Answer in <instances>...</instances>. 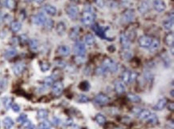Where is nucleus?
Returning <instances> with one entry per match:
<instances>
[{
    "label": "nucleus",
    "mask_w": 174,
    "mask_h": 129,
    "mask_svg": "<svg viewBox=\"0 0 174 129\" xmlns=\"http://www.w3.org/2000/svg\"><path fill=\"white\" fill-rule=\"evenodd\" d=\"M173 15L172 14L171 18L169 17L167 20H164V22H163V27L165 30L169 31V30L173 28Z\"/></svg>",
    "instance_id": "6ab92c4d"
},
{
    "label": "nucleus",
    "mask_w": 174,
    "mask_h": 129,
    "mask_svg": "<svg viewBox=\"0 0 174 129\" xmlns=\"http://www.w3.org/2000/svg\"><path fill=\"white\" fill-rule=\"evenodd\" d=\"M54 84V79L52 77H47L44 79V86L46 87H49L52 86Z\"/></svg>",
    "instance_id": "c03bdc74"
},
{
    "label": "nucleus",
    "mask_w": 174,
    "mask_h": 129,
    "mask_svg": "<svg viewBox=\"0 0 174 129\" xmlns=\"http://www.w3.org/2000/svg\"><path fill=\"white\" fill-rule=\"evenodd\" d=\"M115 90L117 94H122L125 91V86L121 81H116L115 83Z\"/></svg>",
    "instance_id": "412c9836"
},
{
    "label": "nucleus",
    "mask_w": 174,
    "mask_h": 129,
    "mask_svg": "<svg viewBox=\"0 0 174 129\" xmlns=\"http://www.w3.org/2000/svg\"><path fill=\"white\" fill-rule=\"evenodd\" d=\"M23 126V128L26 129H35V125L33 124L31 122L30 120H27V119L26 121H24V122L22 123Z\"/></svg>",
    "instance_id": "37998d69"
},
{
    "label": "nucleus",
    "mask_w": 174,
    "mask_h": 129,
    "mask_svg": "<svg viewBox=\"0 0 174 129\" xmlns=\"http://www.w3.org/2000/svg\"><path fill=\"white\" fill-rule=\"evenodd\" d=\"M57 52H58L59 55H61V56H68V55H70L71 50H70V47L68 46L61 45L59 46L57 49Z\"/></svg>",
    "instance_id": "2eb2a0df"
},
{
    "label": "nucleus",
    "mask_w": 174,
    "mask_h": 129,
    "mask_svg": "<svg viewBox=\"0 0 174 129\" xmlns=\"http://www.w3.org/2000/svg\"><path fill=\"white\" fill-rule=\"evenodd\" d=\"M95 3H96V5L98 7H104V4H105L103 0H95Z\"/></svg>",
    "instance_id": "4d7b16f0"
},
{
    "label": "nucleus",
    "mask_w": 174,
    "mask_h": 129,
    "mask_svg": "<svg viewBox=\"0 0 174 129\" xmlns=\"http://www.w3.org/2000/svg\"><path fill=\"white\" fill-rule=\"evenodd\" d=\"M128 99H129L131 102H133V103H139V102H140V97L137 96V95H136L134 93H129L128 94Z\"/></svg>",
    "instance_id": "2f4dec72"
},
{
    "label": "nucleus",
    "mask_w": 174,
    "mask_h": 129,
    "mask_svg": "<svg viewBox=\"0 0 174 129\" xmlns=\"http://www.w3.org/2000/svg\"><path fill=\"white\" fill-rule=\"evenodd\" d=\"M168 108L169 110H171V111H173L174 108V105H173V103H171L170 104H168Z\"/></svg>",
    "instance_id": "052dcab7"
},
{
    "label": "nucleus",
    "mask_w": 174,
    "mask_h": 129,
    "mask_svg": "<svg viewBox=\"0 0 174 129\" xmlns=\"http://www.w3.org/2000/svg\"><path fill=\"white\" fill-rule=\"evenodd\" d=\"M2 103H3L4 107L7 110H8L12 105V99L9 96H4L2 99Z\"/></svg>",
    "instance_id": "a878e982"
},
{
    "label": "nucleus",
    "mask_w": 174,
    "mask_h": 129,
    "mask_svg": "<svg viewBox=\"0 0 174 129\" xmlns=\"http://www.w3.org/2000/svg\"><path fill=\"white\" fill-rule=\"evenodd\" d=\"M151 112L148 110H141V112L139 113L137 116H138L139 119H142V120H146L148 118V116L151 115Z\"/></svg>",
    "instance_id": "c85d7f7f"
},
{
    "label": "nucleus",
    "mask_w": 174,
    "mask_h": 129,
    "mask_svg": "<svg viewBox=\"0 0 174 129\" xmlns=\"http://www.w3.org/2000/svg\"><path fill=\"white\" fill-rule=\"evenodd\" d=\"M39 129H51V123L48 121H43L39 124Z\"/></svg>",
    "instance_id": "a18cd8bd"
},
{
    "label": "nucleus",
    "mask_w": 174,
    "mask_h": 129,
    "mask_svg": "<svg viewBox=\"0 0 174 129\" xmlns=\"http://www.w3.org/2000/svg\"><path fill=\"white\" fill-rule=\"evenodd\" d=\"M119 41H120V44L122 46L123 49L125 50H129L131 46V42H130V39L129 37L125 33H122L120 36H119Z\"/></svg>",
    "instance_id": "9d476101"
},
{
    "label": "nucleus",
    "mask_w": 174,
    "mask_h": 129,
    "mask_svg": "<svg viewBox=\"0 0 174 129\" xmlns=\"http://www.w3.org/2000/svg\"><path fill=\"white\" fill-rule=\"evenodd\" d=\"M167 106V100L165 98L161 99L157 101V103L153 106V110L155 111H161Z\"/></svg>",
    "instance_id": "4468645a"
},
{
    "label": "nucleus",
    "mask_w": 174,
    "mask_h": 129,
    "mask_svg": "<svg viewBox=\"0 0 174 129\" xmlns=\"http://www.w3.org/2000/svg\"><path fill=\"white\" fill-rule=\"evenodd\" d=\"M160 45H161V43H160V40L158 39H152V43L150 47H148L149 51L152 52H156L159 47H160Z\"/></svg>",
    "instance_id": "b1692460"
},
{
    "label": "nucleus",
    "mask_w": 174,
    "mask_h": 129,
    "mask_svg": "<svg viewBox=\"0 0 174 129\" xmlns=\"http://www.w3.org/2000/svg\"><path fill=\"white\" fill-rule=\"evenodd\" d=\"M92 30H93L95 33L96 34L97 36H100V38H102V39H106L108 40H113V39H108L106 36H105V31H104V29H103V27H101L100 26H99L98 24H94L92 25Z\"/></svg>",
    "instance_id": "ddd939ff"
},
{
    "label": "nucleus",
    "mask_w": 174,
    "mask_h": 129,
    "mask_svg": "<svg viewBox=\"0 0 174 129\" xmlns=\"http://www.w3.org/2000/svg\"><path fill=\"white\" fill-rule=\"evenodd\" d=\"M79 87L82 91H88V90L90 89V84H89V83L87 81H84V82H82L80 84Z\"/></svg>",
    "instance_id": "ea45409f"
},
{
    "label": "nucleus",
    "mask_w": 174,
    "mask_h": 129,
    "mask_svg": "<svg viewBox=\"0 0 174 129\" xmlns=\"http://www.w3.org/2000/svg\"><path fill=\"white\" fill-rule=\"evenodd\" d=\"M71 1H75V0H71Z\"/></svg>",
    "instance_id": "338daca9"
},
{
    "label": "nucleus",
    "mask_w": 174,
    "mask_h": 129,
    "mask_svg": "<svg viewBox=\"0 0 174 129\" xmlns=\"http://www.w3.org/2000/svg\"><path fill=\"white\" fill-rule=\"evenodd\" d=\"M109 97L103 93L97 94L94 98V102L98 105H105L109 102Z\"/></svg>",
    "instance_id": "39448f33"
},
{
    "label": "nucleus",
    "mask_w": 174,
    "mask_h": 129,
    "mask_svg": "<svg viewBox=\"0 0 174 129\" xmlns=\"http://www.w3.org/2000/svg\"><path fill=\"white\" fill-rule=\"evenodd\" d=\"M102 67L106 69V71H109L112 73H115L118 70V65L116 62L111 58H105L103 60Z\"/></svg>",
    "instance_id": "f03ea898"
},
{
    "label": "nucleus",
    "mask_w": 174,
    "mask_h": 129,
    "mask_svg": "<svg viewBox=\"0 0 174 129\" xmlns=\"http://www.w3.org/2000/svg\"><path fill=\"white\" fill-rule=\"evenodd\" d=\"M149 9H150V7L147 1H143L138 6V11L142 15L147 13Z\"/></svg>",
    "instance_id": "f3484780"
},
{
    "label": "nucleus",
    "mask_w": 174,
    "mask_h": 129,
    "mask_svg": "<svg viewBox=\"0 0 174 129\" xmlns=\"http://www.w3.org/2000/svg\"><path fill=\"white\" fill-rule=\"evenodd\" d=\"M21 28H22V24L18 21H14L10 24V30L15 33L19 32Z\"/></svg>",
    "instance_id": "bb28decb"
},
{
    "label": "nucleus",
    "mask_w": 174,
    "mask_h": 129,
    "mask_svg": "<svg viewBox=\"0 0 174 129\" xmlns=\"http://www.w3.org/2000/svg\"><path fill=\"white\" fill-rule=\"evenodd\" d=\"M52 123H53L54 125L57 126L60 123V120H59V119H58L57 117H54V118L52 119Z\"/></svg>",
    "instance_id": "13d9d810"
},
{
    "label": "nucleus",
    "mask_w": 174,
    "mask_h": 129,
    "mask_svg": "<svg viewBox=\"0 0 174 129\" xmlns=\"http://www.w3.org/2000/svg\"><path fill=\"white\" fill-rule=\"evenodd\" d=\"M95 119H96V121L98 124H100V125H103L105 123H106V117L103 116V114H97L96 117H95Z\"/></svg>",
    "instance_id": "7c9ffc66"
},
{
    "label": "nucleus",
    "mask_w": 174,
    "mask_h": 129,
    "mask_svg": "<svg viewBox=\"0 0 174 129\" xmlns=\"http://www.w3.org/2000/svg\"><path fill=\"white\" fill-rule=\"evenodd\" d=\"M30 48L34 52H36L39 49V41L36 39H31L29 40Z\"/></svg>",
    "instance_id": "c756f323"
},
{
    "label": "nucleus",
    "mask_w": 174,
    "mask_h": 129,
    "mask_svg": "<svg viewBox=\"0 0 174 129\" xmlns=\"http://www.w3.org/2000/svg\"><path fill=\"white\" fill-rule=\"evenodd\" d=\"M120 56H121V58H122L123 59H124V60H129V59H132V54L129 52V50L124 49V51L121 52V53H120Z\"/></svg>",
    "instance_id": "473e14b6"
},
{
    "label": "nucleus",
    "mask_w": 174,
    "mask_h": 129,
    "mask_svg": "<svg viewBox=\"0 0 174 129\" xmlns=\"http://www.w3.org/2000/svg\"><path fill=\"white\" fill-rule=\"evenodd\" d=\"M85 57H84V55H77L75 59V61L76 63L78 64H81V63H84V62H85Z\"/></svg>",
    "instance_id": "49530a36"
},
{
    "label": "nucleus",
    "mask_w": 174,
    "mask_h": 129,
    "mask_svg": "<svg viewBox=\"0 0 174 129\" xmlns=\"http://www.w3.org/2000/svg\"><path fill=\"white\" fill-rule=\"evenodd\" d=\"M17 54L16 49L13 48V47H10V48L7 49L5 52H4V56L5 58L7 59H10L13 58L14 56H15Z\"/></svg>",
    "instance_id": "393cba45"
},
{
    "label": "nucleus",
    "mask_w": 174,
    "mask_h": 129,
    "mask_svg": "<svg viewBox=\"0 0 174 129\" xmlns=\"http://www.w3.org/2000/svg\"><path fill=\"white\" fill-rule=\"evenodd\" d=\"M55 30H56V32H57V34H58L59 36H63V35H64L65 31H66V25H65V23H63V22L58 23H57V25H56Z\"/></svg>",
    "instance_id": "5701e85b"
},
{
    "label": "nucleus",
    "mask_w": 174,
    "mask_h": 129,
    "mask_svg": "<svg viewBox=\"0 0 174 129\" xmlns=\"http://www.w3.org/2000/svg\"><path fill=\"white\" fill-rule=\"evenodd\" d=\"M122 20L124 23H131L135 19V11L133 9H127L122 14Z\"/></svg>",
    "instance_id": "7ed1b4c3"
},
{
    "label": "nucleus",
    "mask_w": 174,
    "mask_h": 129,
    "mask_svg": "<svg viewBox=\"0 0 174 129\" xmlns=\"http://www.w3.org/2000/svg\"><path fill=\"white\" fill-rule=\"evenodd\" d=\"M141 108H140V107H134L133 108V110H132V112L134 113V114H136V116L138 115L139 113L141 112Z\"/></svg>",
    "instance_id": "bf43d9fd"
},
{
    "label": "nucleus",
    "mask_w": 174,
    "mask_h": 129,
    "mask_svg": "<svg viewBox=\"0 0 174 129\" xmlns=\"http://www.w3.org/2000/svg\"><path fill=\"white\" fill-rule=\"evenodd\" d=\"M4 5L8 9L13 10L15 7V0H4Z\"/></svg>",
    "instance_id": "c9c22d12"
},
{
    "label": "nucleus",
    "mask_w": 174,
    "mask_h": 129,
    "mask_svg": "<svg viewBox=\"0 0 174 129\" xmlns=\"http://www.w3.org/2000/svg\"><path fill=\"white\" fill-rule=\"evenodd\" d=\"M152 39L148 36H142L138 39V44L142 48H148L151 45Z\"/></svg>",
    "instance_id": "423d86ee"
},
{
    "label": "nucleus",
    "mask_w": 174,
    "mask_h": 129,
    "mask_svg": "<svg viewBox=\"0 0 174 129\" xmlns=\"http://www.w3.org/2000/svg\"><path fill=\"white\" fill-rule=\"evenodd\" d=\"M37 116L39 119H45L48 116V112L45 109H40L37 112Z\"/></svg>",
    "instance_id": "72a5a7b5"
},
{
    "label": "nucleus",
    "mask_w": 174,
    "mask_h": 129,
    "mask_svg": "<svg viewBox=\"0 0 174 129\" xmlns=\"http://www.w3.org/2000/svg\"><path fill=\"white\" fill-rule=\"evenodd\" d=\"M26 68V64L23 62H18L16 63H15L12 67L14 74L15 75H20L23 72V71Z\"/></svg>",
    "instance_id": "9b49d317"
},
{
    "label": "nucleus",
    "mask_w": 174,
    "mask_h": 129,
    "mask_svg": "<svg viewBox=\"0 0 174 129\" xmlns=\"http://www.w3.org/2000/svg\"><path fill=\"white\" fill-rule=\"evenodd\" d=\"M80 33V28L79 26H75L73 28H71L69 32V38L71 40H77Z\"/></svg>",
    "instance_id": "dca6fc26"
},
{
    "label": "nucleus",
    "mask_w": 174,
    "mask_h": 129,
    "mask_svg": "<svg viewBox=\"0 0 174 129\" xmlns=\"http://www.w3.org/2000/svg\"><path fill=\"white\" fill-rule=\"evenodd\" d=\"M148 121V123H151V124H156L158 122V118L157 116H156L153 113H151V115L148 116V118L146 119Z\"/></svg>",
    "instance_id": "e433bc0d"
},
{
    "label": "nucleus",
    "mask_w": 174,
    "mask_h": 129,
    "mask_svg": "<svg viewBox=\"0 0 174 129\" xmlns=\"http://www.w3.org/2000/svg\"><path fill=\"white\" fill-rule=\"evenodd\" d=\"M130 72H131V71H125L123 72L122 76H121L123 83H124V84L129 83V79H130Z\"/></svg>",
    "instance_id": "4c0bfd02"
},
{
    "label": "nucleus",
    "mask_w": 174,
    "mask_h": 129,
    "mask_svg": "<svg viewBox=\"0 0 174 129\" xmlns=\"http://www.w3.org/2000/svg\"><path fill=\"white\" fill-rule=\"evenodd\" d=\"M94 20H95V15L93 12L84 10L81 16V23H83L84 26H91L93 24Z\"/></svg>",
    "instance_id": "f257e3e1"
},
{
    "label": "nucleus",
    "mask_w": 174,
    "mask_h": 129,
    "mask_svg": "<svg viewBox=\"0 0 174 129\" xmlns=\"http://www.w3.org/2000/svg\"><path fill=\"white\" fill-rule=\"evenodd\" d=\"M162 60H163V63L165 67H169L170 66V59L168 58V56L167 55H164L162 57Z\"/></svg>",
    "instance_id": "09e8293b"
},
{
    "label": "nucleus",
    "mask_w": 174,
    "mask_h": 129,
    "mask_svg": "<svg viewBox=\"0 0 174 129\" xmlns=\"http://www.w3.org/2000/svg\"><path fill=\"white\" fill-rule=\"evenodd\" d=\"M171 96H172V97H173V96H174V95H173V90L171 91Z\"/></svg>",
    "instance_id": "e2e57ef3"
},
{
    "label": "nucleus",
    "mask_w": 174,
    "mask_h": 129,
    "mask_svg": "<svg viewBox=\"0 0 174 129\" xmlns=\"http://www.w3.org/2000/svg\"><path fill=\"white\" fill-rule=\"evenodd\" d=\"M55 66L59 68H64L67 66V63L65 62L62 61V60H59V61L55 62Z\"/></svg>",
    "instance_id": "603ef678"
},
{
    "label": "nucleus",
    "mask_w": 174,
    "mask_h": 129,
    "mask_svg": "<svg viewBox=\"0 0 174 129\" xmlns=\"http://www.w3.org/2000/svg\"><path fill=\"white\" fill-rule=\"evenodd\" d=\"M27 119V116L26 114L23 113V114H21V115L17 118V121L20 123H23L24 121H26Z\"/></svg>",
    "instance_id": "8fccbe9b"
},
{
    "label": "nucleus",
    "mask_w": 174,
    "mask_h": 129,
    "mask_svg": "<svg viewBox=\"0 0 174 129\" xmlns=\"http://www.w3.org/2000/svg\"><path fill=\"white\" fill-rule=\"evenodd\" d=\"M64 124L65 126H68V127L73 125V119H71V118H68V119H65L64 123Z\"/></svg>",
    "instance_id": "6e6d98bb"
},
{
    "label": "nucleus",
    "mask_w": 174,
    "mask_h": 129,
    "mask_svg": "<svg viewBox=\"0 0 174 129\" xmlns=\"http://www.w3.org/2000/svg\"><path fill=\"white\" fill-rule=\"evenodd\" d=\"M3 127L5 129H10L15 124L14 123V120L10 117H5L4 119L3 120Z\"/></svg>",
    "instance_id": "4be33fe9"
},
{
    "label": "nucleus",
    "mask_w": 174,
    "mask_h": 129,
    "mask_svg": "<svg viewBox=\"0 0 174 129\" xmlns=\"http://www.w3.org/2000/svg\"><path fill=\"white\" fill-rule=\"evenodd\" d=\"M11 108H12V111H13L14 112H19L20 111V107L19 104H17V103H14L11 105Z\"/></svg>",
    "instance_id": "864d4df0"
},
{
    "label": "nucleus",
    "mask_w": 174,
    "mask_h": 129,
    "mask_svg": "<svg viewBox=\"0 0 174 129\" xmlns=\"http://www.w3.org/2000/svg\"><path fill=\"white\" fill-rule=\"evenodd\" d=\"M96 74L98 75H103L106 73V69L103 68V67H98V68L96 69Z\"/></svg>",
    "instance_id": "de8ad7c7"
},
{
    "label": "nucleus",
    "mask_w": 174,
    "mask_h": 129,
    "mask_svg": "<svg viewBox=\"0 0 174 129\" xmlns=\"http://www.w3.org/2000/svg\"><path fill=\"white\" fill-rule=\"evenodd\" d=\"M95 41H96L95 37L92 34H87L86 36H84V42L87 45H93L95 43Z\"/></svg>",
    "instance_id": "cd10ccee"
},
{
    "label": "nucleus",
    "mask_w": 174,
    "mask_h": 129,
    "mask_svg": "<svg viewBox=\"0 0 174 129\" xmlns=\"http://www.w3.org/2000/svg\"><path fill=\"white\" fill-rule=\"evenodd\" d=\"M138 77V74L135 72V71H131L130 72V79H129V83H132L137 79Z\"/></svg>",
    "instance_id": "3c124183"
},
{
    "label": "nucleus",
    "mask_w": 174,
    "mask_h": 129,
    "mask_svg": "<svg viewBox=\"0 0 174 129\" xmlns=\"http://www.w3.org/2000/svg\"><path fill=\"white\" fill-rule=\"evenodd\" d=\"M46 20H47V18H46L45 15L43 13L37 14L36 15H33L32 18H31L32 23H34L35 25H37V26L43 25L44 23H45Z\"/></svg>",
    "instance_id": "6e6552de"
},
{
    "label": "nucleus",
    "mask_w": 174,
    "mask_h": 129,
    "mask_svg": "<svg viewBox=\"0 0 174 129\" xmlns=\"http://www.w3.org/2000/svg\"><path fill=\"white\" fill-rule=\"evenodd\" d=\"M20 42L23 43H26L29 42V39H28V37L26 35H22V36H20Z\"/></svg>",
    "instance_id": "5fc2aeb1"
},
{
    "label": "nucleus",
    "mask_w": 174,
    "mask_h": 129,
    "mask_svg": "<svg viewBox=\"0 0 174 129\" xmlns=\"http://www.w3.org/2000/svg\"><path fill=\"white\" fill-rule=\"evenodd\" d=\"M8 81L6 78H0V91H4L7 87Z\"/></svg>",
    "instance_id": "58836bf2"
},
{
    "label": "nucleus",
    "mask_w": 174,
    "mask_h": 129,
    "mask_svg": "<svg viewBox=\"0 0 174 129\" xmlns=\"http://www.w3.org/2000/svg\"><path fill=\"white\" fill-rule=\"evenodd\" d=\"M44 26H45V28L47 30H52L53 28V26H54V22H53V20H51V19H47L45 21V23H44Z\"/></svg>",
    "instance_id": "a19ab883"
},
{
    "label": "nucleus",
    "mask_w": 174,
    "mask_h": 129,
    "mask_svg": "<svg viewBox=\"0 0 174 129\" xmlns=\"http://www.w3.org/2000/svg\"><path fill=\"white\" fill-rule=\"evenodd\" d=\"M164 43L168 47H173L174 43V36L173 33H168L166 36H164Z\"/></svg>",
    "instance_id": "aec40b11"
},
{
    "label": "nucleus",
    "mask_w": 174,
    "mask_h": 129,
    "mask_svg": "<svg viewBox=\"0 0 174 129\" xmlns=\"http://www.w3.org/2000/svg\"><path fill=\"white\" fill-rule=\"evenodd\" d=\"M66 12L71 20H75L79 15V9L75 5H73V4L68 5L66 8Z\"/></svg>",
    "instance_id": "20e7f679"
},
{
    "label": "nucleus",
    "mask_w": 174,
    "mask_h": 129,
    "mask_svg": "<svg viewBox=\"0 0 174 129\" xmlns=\"http://www.w3.org/2000/svg\"><path fill=\"white\" fill-rule=\"evenodd\" d=\"M75 53L77 55H84L86 52V47L84 43L80 41H76L73 47Z\"/></svg>",
    "instance_id": "0eeeda50"
},
{
    "label": "nucleus",
    "mask_w": 174,
    "mask_h": 129,
    "mask_svg": "<svg viewBox=\"0 0 174 129\" xmlns=\"http://www.w3.org/2000/svg\"><path fill=\"white\" fill-rule=\"evenodd\" d=\"M89 98L87 96H85L84 94H80V95H79L78 96L77 98V101L78 102H80V103H87V102H89Z\"/></svg>",
    "instance_id": "79ce46f5"
},
{
    "label": "nucleus",
    "mask_w": 174,
    "mask_h": 129,
    "mask_svg": "<svg viewBox=\"0 0 174 129\" xmlns=\"http://www.w3.org/2000/svg\"><path fill=\"white\" fill-rule=\"evenodd\" d=\"M152 6L154 10H157V12H162L166 8V4L163 0H153Z\"/></svg>",
    "instance_id": "f8f14e48"
},
{
    "label": "nucleus",
    "mask_w": 174,
    "mask_h": 129,
    "mask_svg": "<svg viewBox=\"0 0 174 129\" xmlns=\"http://www.w3.org/2000/svg\"><path fill=\"white\" fill-rule=\"evenodd\" d=\"M39 67H40V70H41L43 72H46V71H48L50 70V68H51V64L49 63L48 62L43 61L40 63Z\"/></svg>",
    "instance_id": "f704fd0d"
},
{
    "label": "nucleus",
    "mask_w": 174,
    "mask_h": 129,
    "mask_svg": "<svg viewBox=\"0 0 174 129\" xmlns=\"http://www.w3.org/2000/svg\"><path fill=\"white\" fill-rule=\"evenodd\" d=\"M24 1H25V2H31V0H24Z\"/></svg>",
    "instance_id": "69168bd1"
},
{
    "label": "nucleus",
    "mask_w": 174,
    "mask_h": 129,
    "mask_svg": "<svg viewBox=\"0 0 174 129\" xmlns=\"http://www.w3.org/2000/svg\"><path fill=\"white\" fill-rule=\"evenodd\" d=\"M73 129H80L78 126H74V128H73Z\"/></svg>",
    "instance_id": "0e129e2a"
},
{
    "label": "nucleus",
    "mask_w": 174,
    "mask_h": 129,
    "mask_svg": "<svg viewBox=\"0 0 174 129\" xmlns=\"http://www.w3.org/2000/svg\"><path fill=\"white\" fill-rule=\"evenodd\" d=\"M43 10H44L46 13L48 14L49 15H52V16H54L57 13L56 7L52 6L51 4H46V5H44L43 6Z\"/></svg>",
    "instance_id": "a211bd4d"
},
{
    "label": "nucleus",
    "mask_w": 174,
    "mask_h": 129,
    "mask_svg": "<svg viewBox=\"0 0 174 129\" xmlns=\"http://www.w3.org/2000/svg\"><path fill=\"white\" fill-rule=\"evenodd\" d=\"M34 1H35V2H36V3L41 4V3H43V2H44V1H45V0H34Z\"/></svg>",
    "instance_id": "680f3d73"
},
{
    "label": "nucleus",
    "mask_w": 174,
    "mask_h": 129,
    "mask_svg": "<svg viewBox=\"0 0 174 129\" xmlns=\"http://www.w3.org/2000/svg\"><path fill=\"white\" fill-rule=\"evenodd\" d=\"M64 84L60 81H57L53 84L52 85V94L55 96H59V95H61L63 91H64Z\"/></svg>",
    "instance_id": "1a4fd4ad"
}]
</instances>
